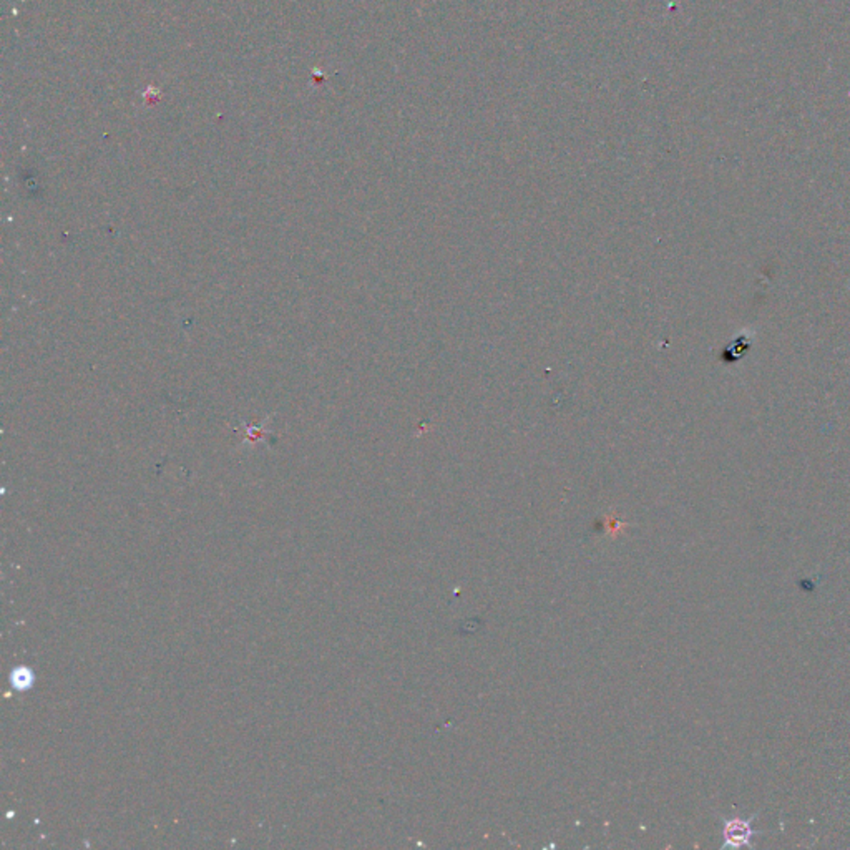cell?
Here are the masks:
<instances>
[{
    "label": "cell",
    "mask_w": 850,
    "mask_h": 850,
    "mask_svg": "<svg viewBox=\"0 0 850 850\" xmlns=\"http://www.w3.org/2000/svg\"><path fill=\"white\" fill-rule=\"evenodd\" d=\"M759 817V812L752 814L748 819L744 817H731V819L722 820V845L721 849H740V847H750L752 849L754 844L752 840L756 839L760 834V830L754 827V820Z\"/></svg>",
    "instance_id": "cell-1"
}]
</instances>
